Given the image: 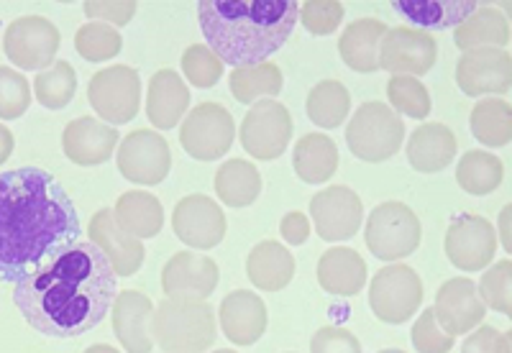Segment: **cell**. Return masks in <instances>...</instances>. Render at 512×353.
I'll use <instances>...</instances> for the list:
<instances>
[{
    "mask_svg": "<svg viewBox=\"0 0 512 353\" xmlns=\"http://www.w3.org/2000/svg\"><path fill=\"white\" fill-rule=\"evenodd\" d=\"M80 215L52 174H0V282L16 284L80 241Z\"/></svg>",
    "mask_w": 512,
    "mask_h": 353,
    "instance_id": "1",
    "label": "cell"
},
{
    "mask_svg": "<svg viewBox=\"0 0 512 353\" xmlns=\"http://www.w3.org/2000/svg\"><path fill=\"white\" fill-rule=\"evenodd\" d=\"M116 295V274L90 241H77L13 287L26 323L52 338L85 336L108 315Z\"/></svg>",
    "mask_w": 512,
    "mask_h": 353,
    "instance_id": "2",
    "label": "cell"
},
{
    "mask_svg": "<svg viewBox=\"0 0 512 353\" xmlns=\"http://www.w3.org/2000/svg\"><path fill=\"white\" fill-rule=\"evenodd\" d=\"M300 16L295 0H200L198 18L208 47L223 64L249 67L285 47Z\"/></svg>",
    "mask_w": 512,
    "mask_h": 353,
    "instance_id": "3",
    "label": "cell"
},
{
    "mask_svg": "<svg viewBox=\"0 0 512 353\" xmlns=\"http://www.w3.org/2000/svg\"><path fill=\"white\" fill-rule=\"evenodd\" d=\"M216 336V313L205 300H164L154 310L152 338L164 353H208Z\"/></svg>",
    "mask_w": 512,
    "mask_h": 353,
    "instance_id": "4",
    "label": "cell"
},
{
    "mask_svg": "<svg viewBox=\"0 0 512 353\" xmlns=\"http://www.w3.org/2000/svg\"><path fill=\"white\" fill-rule=\"evenodd\" d=\"M405 121L387 103H364L346 126V144L359 162L382 164L400 151Z\"/></svg>",
    "mask_w": 512,
    "mask_h": 353,
    "instance_id": "5",
    "label": "cell"
},
{
    "mask_svg": "<svg viewBox=\"0 0 512 353\" xmlns=\"http://www.w3.org/2000/svg\"><path fill=\"white\" fill-rule=\"evenodd\" d=\"M367 246L379 261H400L413 254L420 246L423 238V226H420L418 215L405 203H382L369 213L367 220Z\"/></svg>",
    "mask_w": 512,
    "mask_h": 353,
    "instance_id": "6",
    "label": "cell"
},
{
    "mask_svg": "<svg viewBox=\"0 0 512 353\" xmlns=\"http://www.w3.org/2000/svg\"><path fill=\"white\" fill-rule=\"evenodd\" d=\"M423 305V282L408 264H387L369 284V307L382 323H408Z\"/></svg>",
    "mask_w": 512,
    "mask_h": 353,
    "instance_id": "7",
    "label": "cell"
},
{
    "mask_svg": "<svg viewBox=\"0 0 512 353\" xmlns=\"http://www.w3.org/2000/svg\"><path fill=\"white\" fill-rule=\"evenodd\" d=\"M88 103L105 126H126L141 108V77L128 64H113L93 75L88 85Z\"/></svg>",
    "mask_w": 512,
    "mask_h": 353,
    "instance_id": "8",
    "label": "cell"
},
{
    "mask_svg": "<svg viewBox=\"0 0 512 353\" xmlns=\"http://www.w3.org/2000/svg\"><path fill=\"white\" fill-rule=\"evenodd\" d=\"M236 139L231 113L218 103H200L182 121L180 144L195 162H218Z\"/></svg>",
    "mask_w": 512,
    "mask_h": 353,
    "instance_id": "9",
    "label": "cell"
},
{
    "mask_svg": "<svg viewBox=\"0 0 512 353\" xmlns=\"http://www.w3.org/2000/svg\"><path fill=\"white\" fill-rule=\"evenodd\" d=\"M59 36L57 26L44 16H21L16 18L3 34V52L18 70L41 72L52 67L57 59Z\"/></svg>",
    "mask_w": 512,
    "mask_h": 353,
    "instance_id": "10",
    "label": "cell"
},
{
    "mask_svg": "<svg viewBox=\"0 0 512 353\" xmlns=\"http://www.w3.org/2000/svg\"><path fill=\"white\" fill-rule=\"evenodd\" d=\"M241 146L259 162L282 157L292 141L290 110L280 100H259L241 121Z\"/></svg>",
    "mask_w": 512,
    "mask_h": 353,
    "instance_id": "11",
    "label": "cell"
},
{
    "mask_svg": "<svg viewBox=\"0 0 512 353\" xmlns=\"http://www.w3.org/2000/svg\"><path fill=\"white\" fill-rule=\"evenodd\" d=\"M118 172L128 182L144 187H157L167 180L169 169H172V151L169 144L149 128H141L128 134L118 144Z\"/></svg>",
    "mask_w": 512,
    "mask_h": 353,
    "instance_id": "12",
    "label": "cell"
},
{
    "mask_svg": "<svg viewBox=\"0 0 512 353\" xmlns=\"http://www.w3.org/2000/svg\"><path fill=\"white\" fill-rule=\"evenodd\" d=\"M310 218L318 236L328 244H344L364 223V203L351 187L333 185L310 200Z\"/></svg>",
    "mask_w": 512,
    "mask_h": 353,
    "instance_id": "13",
    "label": "cell"
},
{
    "mask_svg": "<svg viewBox=\"0 0 512 353\" xmlns=\"http://www.w3.org/2000/svg\"><path fill=\"white\" fill-rule=\"evenodd\" d=\"M438 59L436 39L428 31L410 29H387L379 47V70L390 72L392 77H423L433 70Z\"/></svg>",
    "mask_w": 512,
    "mask_h": 353,
    "instance_id": "14",
    "label": "cell"
},
{
    "mask_svg": "<svg viewBox=\"0 0 512 353\" xmlns=\"http://www.w3.org/2000/svg\"><path fill=\"white\" fill-rule=\"evenodd\" d=\"M497 251L495 226L482 215H456L446 233V256L461 272H482L492 264Z\"/></svg>",
    "mask_w": 512,
    "mask_h": 353,
    "instance_id": "15",
    "label": "cell"
},
{
    "mask_svg": "<svg viewBox=\"0 0 512 353\" xmlns=\"http://www.w3.org/2000/svg\"><path fill=\"white\" fill-rule=\"evenodd\" d=\"M172 228L187 249H216L226 236V215L208 195H187L175 205Z\"/></svg>",
    "mask_w": 512,
    "mask_h": 353,
    "instance_id": "16",
    "label": "cell"
},
{
    "mask_svg": "<svg viewBox=\"0 0 512 353\" xmlns=\"http://www.w3.org/2000/svg\"><path fill=\"white\" fill-rule=\"evenodd\" d=\"M507 49H474L461 54L456 64V82L469 98L500 95L505 98L512 87V67Z\"/></svg>",
    "mask_w": 512,
    "mask_h": 353,
    "instance_id": "17",
    "label": "cell"
},
{
    "mask_svg": "<svg viewBox=\"0 0 512 353\" xmlns=\"http://www.w3.org/2000/svg\"><path fill=\"white\" fill-rule=\"evenodd\" d=\"M218 264L198 251H180L164 264L162 290L167 300H208L218 287Z\"/></svg>",
    "mask_w": 512,
    "mask_h": 353,
    "instance_id": "18",
    "label": "cell"
},
{
    "mask_svg": "<svg viewBox=\"0 0 512 353\" xmlns=\"http://www.w3.org/2000/svg\"><path fill=\"white\" fill-rule=\"evenodd\" d=\"M433 315L448 336L456 338L477 330L487 315V307L477 292V282L469 277H454L441 284V290L436 292Z\"/></svg>",
    "mask_w": 512,
    "mask_h": 353,
    "instance_id": "19",
    "label": "cell"
},
{
    "mask_svg": "<svg viewBox=\"0 0 512 353\" xmlns=\"http://www.w3.org/2000/svg\"><path fill=\"white\" fill-rule=\"evenodd\" d=\"M90 244L103 254L116 277H131L144 264V244L118 226L113 208H103L90 220Z\"/></svg>",
    "mask_w": 512,
    "mask_h": 353,
    "instance_id": "20",
    "label": "cell"
},
{
    "mask_svg": "<svg viewBox=\"0 0 512 353\" xmlns=\"http://www.w3.org/2000/svg\"><path fill=\"white\" fill-rule=\"evenodd\" d=\"M118 144H121L118 128L105 126L98 118L85 116L64 126V157L77 167H100V164L111 162Z\"/></svg>",
    "mask_w": 512,
    "mask_h": 353,
    "instance_id": "21",
    "label": "cell"
},
{
    "mask_svg": "<svg viewBox=\"0 0 512 353\" xmlns=\"http://www.w3.org/2000/svg\"><path fill=\"white\" fill-rule=\"evenodd\" d=\"M113 333L126 353H152L154 305L144 292H118L113 300Z\"/></svg>",
    "mask_w": 512,
    "mask_h": 353,
    "instance_id": "22",
    "label": "cell"
},
{
    "mask_svg": "<svg viewBox=\"0 0 512 353\" xmlns=\"http://www.w3.org/2000/svg\"><path fill=\"white\" fill-rule=\"evenodd\" d=\"M218 325L233 346H254L267 330V307L251 290H236L221 302Z\"/></svg>",
    "mask_w": 512,
    "mask_h": 353,
    "instance_id": "23",
    "label": "cell"
},
{
    "mask_svg": "<svg viewBox=\"0 0 512 353\" xmlns=\"http://www.w3.org/2000/svg\"><path fill=\"white\" fill-rule=\"evenodd\" d=\"M190 108V90L175 70H159L146 90V118L159 131H172L185 121Z\"/></svg>",
    "mask_w": 512,
    "mask_h": 353,
    "instance_id": "24",
    "label": "cell"
},
{
    "mask_svg": "<svg viewBox=\"0 0 512 353\" xmlns=\"http://www.w3.org/2000/svg\"><path fill=\"white\" fill-rule=\"evenodd\" d=\"M318 284L328 295H359L367 284V264L359 251L349 249V246H333L318 261Z\"/></svg>",
    "mask_w": 512,
    "mask_h": 353,
    "instance_id": "25",
    "label": "cell"
},
{
    "mask_svg": "<svg viewBox=\"0 0 512 353\" xmlns=\"http://www.w3.org/2000/svg\"><path fill=\"white\" fill-rule=\"evenodd\" d=\"M456 159V136L443 123H423L408 139V162L415 172H443Z\"/></svg>",
    "mask_w": 512,
    "mask_h": 353,
    "instance_id": "26",
    "label": "cell"
},
{
    "mask_svg": "<svg viewBox=\"0 0 512 353\" xmlns=\"http://www.w3.org/2000/svg\"><path fill=\"white\" fill-rule=\"evenodd\" d=\"M454 44L461 52L474 49H507L510 47V18L489 6H477L456 26Z\"/></svg>",
    "mask_w": 512,
    "mask_h": 353,
    "instance_id": "27",
    "label": "cell"
},
{
    "mask_svg": "<svg viewBox=\"0 0 512 353\" xmlns=\"http://www.w3.org/2000/svg\"><path fill=\"white\" fill-rule=\"evenodd\" d=\"M387 34V26L379 18H359L346 26L338 39V52L349 70L354 72H377L379 70V47Z\"/></svg>",
    "mask_w": 512,
    "mask_h": 353,
    "instance_id": "28",
    "label": "cell"
},
{
    "mask_svg": "<svg viewBox=\"0 0 512 353\" xmlns=\"http://www.w3.org/2000/svg\"><path fill=\"white\" fill-rule=\"evenodd\" d=\"M246 274L256 290L282 292L295 277V259L287 246L277 241H262L249 251Z\"/></svg>",
    "mask_w": 512,
    "mask_h": 353,
    "instance_id": "29",
    "label": "cell"
},
{
    "mask_svg": "<svg viewBox=\"0 0 512 353\" xmlns=\"http://www.w3.org/2000/svg\"><path fill=\"white\" fill-rule=\"evenodd\" d=\"M113 215H116L118 226L128 233V236L139 238H154L164 226V208L152 192L131 190L123 192L118 197V203L113 205Z\"/></svg>",
    "mask_w": 512,
    "mask_h": 353,
    "instance_id": "30",
    "label": "cell"
},
{
    "mask_svg": "<svg viewBox=\"0 0 512 353\" xmlns=\"http://www.w3.org/2000/svg\"><path fill=\"white\" fill-rule=\"evenodd\" d=\"M338 146L326 134H305L297 141L292 167L305 185H323L338 169Z\"/></svg>",
    "mask_w": 512,
    "mask_h": 353,
    "instance_id": "31",
    "label": "cell"
},
{
    "mask_svg": "<svg viewBox=\"0 0 512 353\" xmlns=\"http://www.w3.org/2000/svg\"><path fill=\"white\" fill-rule=\"evenodd\" d=\"M216 195L223 205L233 210L249 208L262 195V174L251 162L231 159L223 162L216 172Z\"/></svg>",
    "mask_w": 512,
    "mask_h": 353,
    "instance_id": "32",
    "label": "cell"
},
{
    "mask_svg": "<svg viewBox=\"0 0 512 353\" xmlns=\"http://www.w3.org/2000/svg\"><path fill=\"white\" fill-rule=\"evenodd\" d=\"M228 87L239 103L254 105L259 100H277L285 87V77L277 64L259 62L249 67H236L228 77Z\"/></svg>",
    "mask_w": 512,
    "mask_h": 353,
    "instance_id": "33",
    "label": "cell"
},
{
    "mask_svg": "<svg viewBox=\"0 0 512 353\" xmlns=\"http://www.w3.org/2000/svg\"><path fill=\"white\" fill-rule=\"evenodd\" d=\"M474 139L489 149H505L512 139V108L507 100L489 98L479 100L469 118Z\"/></svg>",
    "mask_w": 512,
    "mask_h": 353,
    "instance_id": "34",
    "label": "cell"
},
{
    "mask_svg": "<svg viewBox=\"0 0 512 353\" xmlns=\"http://www.w3.org/2000/svg\"><path fill=\"white\" fill-rule=\"evenodd\" d=\"M502 180H505V167L489 151H466L461 162L456 164V182L469 195H489L502 185Z\"/></svg>",
    "mask_w": 512,
    "mask_h": 353,
    "instance_id": "35",
    "label": "cell"
},
{
    "mask_svg": "<svg viewBox=\"0 0 512 353\" xmlns=\"http://www.w3.org/2000/svg\"><path fill=\"white\" fill-rule=\"evenodd\" d=\"M305 108L318 128H338L349 118L351 95L338 80H323L310 90Z\"/></svg>",
    "mask_w": 512,
    "mask_h": 353,
    "instance_id": "36",
    "label": "cell"
},
{
    "mask_svg": "<svg viewBox=\"0 0 512 353\" xmlns=\"http://www.w3.org/2000/svg\"><path fill=\"white\" fill-rule=\"evenodd\" d=\"M77 93V75L70 62H54L41 70L34 80L36 103L47 110H62L72 103Z\"/></svg>",
    "mask_w": 512,
    "mask_h": 353,
    "instance_id": "37",
    "label": "cell"
},
{
    "mask_svg": "<svg viewBox=\"0 0 512 353\" xmlns=\"http://www.w3.org/2000/svg\"><path fill=\"white\" fill-rule=\"evenodd\" d=\"M387 100L397 116H408L413 121H425L431 116V93L415 77H390L387 82Z\"/></svg>",
    "mask_w": 512,
    "mask_h": 353,
    "instance_id": "38",
    "label": "cell"
},
{
    "mask_svg": "<svg viewBox=\"0 0 512 353\" xmlns=\"http://www.w3.org/2000/svg\"><path fill=\"white\" fill-rule=\"evenodd\" d=\"M123 47V39L118 29L108 24H98V21H88L80 26L75 36V49L85 62H108V59L118 57Z\"/></svg>",
    "mask_w": 512,
    "mask_h": 353,
    "instance_id": "39",
    "label": "cell"
},
{
    "mask_svg": "<svg viewBox=\"0 0 512 353\" xmlns=\"http://www.w3.org/2000/svg\"><path fill=\"white\" fill-rule=\"evenodd\" d=\"M182 72L190 85L208 90V87H216L223 77V62L208 44H192L182 54Z\"/></svg>",
    "mask_w": 512,
    "mask_h": 353,
    "instance_id": "40",
    "label": "cell"
},
{
    "mask_svg": "<svg viewBox=\"0 0 512 353\" xmlns=\"http://www.w3.org/2000/svg\"><path fill=\"white\" fill-rule=\"evenodd\" d=\"M512 261L505 259L500 264H489L487 272L482 274V282H477V292L482 297L484 307L495 310L500 315L512 313V297H510V284H512Z\"/></svg>",
    "mask_w": 512,
    "mask_h": 353,
    "instance_id": "41",
    "label": "cell"
},
{
    "mask_svg": "<svg viewBox=\"0 0 512 353\" xmlns=\"http://www.w3.org/2000/svg\"><path fill=\"white\" fill-rule=\"evenodd\" d=\"M31 85L13 67L0 64V121H16L29 110Z\"/></svg>",
    "mask_w": 512,
    "mask_h": 353,
    "instance_id": "42",
    "label": "cell"
},
{
    "mask_svg": "<svg viewBox=\"0 0 512 353\" xmlns=\"http://www.w3.org/2000/svg\"><path fill=\"white\" fill-rule=\"evenodd\" d=\"M300 24L315 36H328L344 24V6L338 0H310L300 6Z\"/></svg>",
    "mask_w": 512,
    "mask_h": 353,
    "instance_id": "43",
    "label": "cell"
},
{
    "mask_svg": "<svg viewBox=\"0 0 512 353\" xmlns=\"http://www.w3.org/2000/svg\"><path fill=\"white\" fill-rule=\"evenodd\" d=\"M413 346L418 353H448L456 346V338L448 336L438 325L433 307H425L413 325Z\"/></svg>",
    "mask_w": 512,
    "mask_h": 353,
    "instance_id": "44",
    "label": "cell"
},
{
    "mask_svg": "<svg viewBox=\"0 0 512 353\" xmlns=\"http://www.w3.org/2000/svg\"><path fill=\"white\" fill-rule=\"evenodd\" d=\"M310 353H361V343L351 330L326 325L310 338Z\"/></svg>",
    "mask_w": 512,
    "mask_h": 353,
    "instance_id": "45",
    "label": "cell"
},
{
    "mask_svg": "<svg viewBox=\"0 0 512 353\" xmlns=\"http://www.w3.org/2000/svg\"><path fill=\"white\" fill-rule=\"evenodd\" d=\"M136 8L139 6L134 0H95V3H85L82 11L88 18H95L98 24H108L118 29V26H126L136 16Z\"/></svg>",
    "mask_w": 512,
    "mask_h": 353,
    "instance_id": "46",
    "label": "cell"
},
{
    "mask_svg": "<svg viewBox=\"0 0 512 353\" xmlns=\"http://www.w3.org/2000/svg\"><path fill=\"white\" fill-rule=\"evenodd\" d=\"M461 353H510V333L479 325L477 330L469 333V338L461 346Z\"/></svg>",
    "mask_w": 512,
    "mask_h": 353,
    "instance_id": "47",
    "label": "cell"
},
{
    "mask_svg": "<svg viewBox=\"0 0 512 353\" xmlns=\"http://www.w3.org/2000/svg\"><path fill=\"white\" fill-rule=\"evenodd\" d=\"M280 233L285 238V244L290 246H303L310 236V220L308 215L300 213V210H292L282 218Z\"/></svg>",
    "mask_w": 512,
    "mask_h": 353,
    "instance_id": "48",
    "label": "cell"
},
{
    "mask_svg": "<svg viewBox=\"0 0 512 353\" xmlns=\"http://www.w3.org/2000/svg\"><path fill=\"white\" fill-rule=\"evenodd\" d=\"M13 146H16V139H13L11 128L0 123V167H3V164H6L8 159H11Z\"/></svg>",
    "mask_w": 512,
    "mask_h": 353,
    "instance_id": "49",
    "label": "cell"
},
{
    "mask_svg": "<svg viewBox=\"0 0 512 353\" xmlns=\"http://www.w3.org/2000/svg\"><path fill=\"white\" fill-rule=\"evenodd\" d=\"M500 236H502V249L510 254L512 244H510V208H505L500 213Z\"/></svg>",
    "mask_w": 512,
    "mask_h": 353,
    "instance_id": "50",
    "label": "cell"
},
{
    "mask_svg": "<svg viewBox=\"0 0 512 353\" xmlns=\"http://www.w3.org/2000/svg\"><path fill=\"white\" fill-rule=\"evenodd\" d=\"M85 353H121V351H116L113 346H105V343H98V346H90Z\"/></svg>",
    "mask_w": 512,
    "mask_h": 353,
    "instance_id": "51",
    "label": "cell"
},
{
    "mask_svg": "<svg viewBox=\"0 0 512 353\" xmlns=\"http://www.w3.org/2000/svg\"><path fill=\"white\" fill-rule=\"evenodd\" d=\"M379 353H405V351H400V348H384V351Z\"/></svg>",
    "mask_w": 512,
    "mask_h": 353,
    "instance_id": "52",
    "label": "cell"
},
{
    "mask_svg": "<svg viewBox=\"0 0 512 353\" xmlns=\"http://www.w3.org/2000/svg\"><path fill=\"white\" fill-rule=\"evenodd\" d=\"M213 353H236V351H231V348H218V351H213Z\"/></svg>",
    "mask_w": 512,
    "mask_h": 353,
    "instance_id": "53",
    "label": "cell"
}]
</instances>
